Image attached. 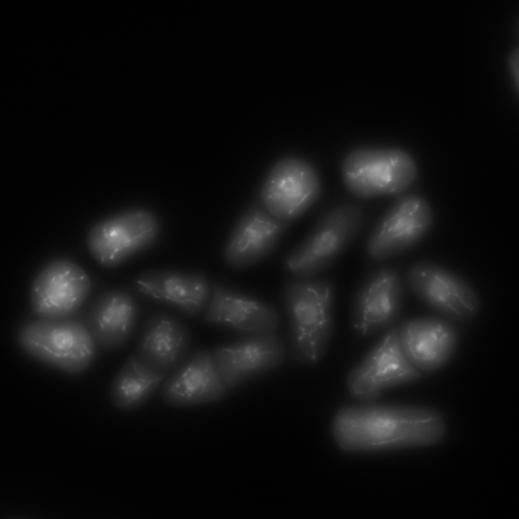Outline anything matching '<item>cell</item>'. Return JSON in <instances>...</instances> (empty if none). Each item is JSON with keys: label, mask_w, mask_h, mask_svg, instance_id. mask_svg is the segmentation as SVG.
<instances>
[{"label": "cell", "mask_w": 519, "mask_h": 519, "mask_svg": "<svg viewBox=\"0 0 519 519\" xmlns=\"http://www.w3.org/2000/svg\"><path fill=\"white\" fill-rule=\"evenodd\" d=\"M344 406L336 414L333 432L347 451L423 446L438 441L445 427L431 408L372 402Z\"/></svg>", "instance_id": "6da1fadb"}, {"label": "cell", "mask_w": 519, "mask_h": 519, "mask_svg": "<svg viewBox=\"0 0 519 519\" xmlns=\"http://www.w3.org/2000/svg\"><path fill=\"white\" fill-rule=\"evenodd\" d=\"M282 293L290 354L300 364H315L325 354L333 332V285L327 279H296L285 283Z\"/></svg>", "instance_id": "7a4b0ae2"}, {"label": "cell", "mask_w": 519, "mask_h": 519, "mask_svg": "<svg viewBox=\"0 0 519 519\" xmlns=\"http://www.w3.org/2000/svg\"><path fill=\"white\" fill-rule=\"evenodd\" d=\"M363 225L362 211L355 204L329 208L286 255L285 270L298 279L315 278L332 266L358 236Z\"/></svg>", "instance_id": "3957f363"}, {"label": "cell", "mask_w": 519, "mask_h": 519, "mask_svg": "<svg viewBox=\"0 0 519 519\" xmlns=\"http://www.w3.org/2000/svg\"><path fill=\"white\" fill-rule=\"evenodd\" d=\"M29 356L65 373L86 370L96 354V343L82 321L39 317L21 325L17 335Z\"/></svg>", "instance_id": "277c9868"}, {"label": "cell", "mask_w": 519, "mask_h": 519, "mask_svg": "<svg viewBox=\"0 0 519 519\" xmlns=\"http://www.w3.org/2000/svg\"><path fill=\"white\" fill-rule=\"evenodd\" d=\"M341 175L353 196L368 199L399 194L414 182L417 167L413 157L397 148H360L344 158Z\"/></svg>", "instance_id": "5b68a950"}, {"label": "cell", "mask_w": 519, "mask_h": 519, "mask_svg": "<svg viewBox=\"0 0 519 519\" xmlns=\"http://www.w3.org/2000/svg\"><path fill=\"white\" fill-rule=\"evenodd\" d=\"M161 233L160 219L154 212L134 208L106 217L94 225L88 233L87 244L98 264L113 268L153 247Z\"/></svg>", "instance_id": "8992f818"}, {"label": "cell", "mask_w": 519, "mask_h": 519, "mask_svg": "<svg viewBox=\"0 0 519 519\" xmlns=\"http://www.w3.org/2000/svg\"><path fill=\"white\" fill-rule=\"evenodd\" d=\"M422 375L409 361L399 340L398 327L390 328L349 373L350 395L362 402H373L385 390L411 383Z\"/></svg>", "instance_id": "52a82bcc"}, {"label": "cell", "mask_w": 519, "mask_h": 519, "mask_svg": "<svg viewBox=\"0 0 519 519\" xmlns=\"http://www.w3.org/2000/svg\"><path fill=\"white\" fill-rule=\"evenodd\" d=\"M410 290L430 308L452 320L467 322L478 313L476 292L463 278L434 262L419 261L409 268Z\"/></svg>", "instance_id": "ba28073f"}, {"label": "cell", "mask_w": 519, "mask_h": 519, "mask_svg": "<svg viewBox=\"0 0 519 519\" xmlns=\"http://www.w3.org/2000/svg\"><path fill=\"white\" fill-rule=\"evenodd\" d=\"M320 190L318 175L309 163L286 157L269 171L261 188L260 201L273 216L290 223L313 205Z\"/></svg>", "instance_id": "9c48e42d"}, {"label": "cell", "mask_w": 519, "mask_h": 519, "mask_svg": "<svg viewBox=\"0 0 519 519\" xmlns=\"http://www.w3.org/2000/svg\"><path fill=\"white\" fill-rule=\"evenodd\" d=\"M433 221L431 207L425 199L412 194L401 196L372 229L366 245L367 255L378 262L394 257L418 242Z\"/></svg>", "instance_id": "30bf717a"}, {"label": "cell", "mask_w": 519, "mask_h": 519, "mask_svg": "<svg viewBox=\"0 0 519 519\" xmlns=\"http://www.w3.org/2000/svg\"><path fill=\"white\" fill-rule=\"evenodd\" d=\"M215 366L228 390L280 366L286 355L282 337L277 332L244 336L210 351Z\"/></svg>", "instance_id": "8fae6325"}, {"label": "cell", "mask_w": 519, "mask_h": 519, "mask_svg": "<svg viewBox=\"0 0 519 519\" xmlns=\"http://www.w3.org/2000/svg\"><path fill=\"white\" fill-rule=\"evenodd\" d=\"M403 288L396 268L385 266L371 272L353 298L351 323L355 333L363 338L391 324L401 312Z\"/></svg>", "instance_id": "7c38bea8"}, {"label": "cell", "mask_w": 519, "mask_h": 519, "mask_svg": "<svg viewBox=\"0 0 519 519\" xmlns=\"http://www.w3.org/2000/svg\"><path fill=\"white\" fill-rule=\"evenodd\" d=\"M91 285L85 271L67 260L54 261L34 279L30 303L39 317L69 318L76 313L88 297Z\"/></svg>", "instance_id": "4fadbf2b"}, {"label": "cell", "mask_w": 519, "mask_h": 519, "mask_svg": "<svg viewBox=\"0 0 519 519\" xmlns=\"http://www.w3.org/2000/svg\"><path fill=\"white\" fill-rule=\"evenodd\" d=\"M192 342L191 330L182 318L155 311L141 323L133 354L148 367L168 375L190 355Z\"/></svg>", "instance_id": "5bb4252c"}, {"label": "cell", "mask_w": 519, "mask_h": 519, "mask_svg": "<svg viewBox=\"0 0 519 519\" xmlns=\"http://www.w3.org/2000/svg\"><path fill=\"white\" fill-rule=\"evenodd\" d=\"M289 225L270 213L260 201L251 203L229 234L223 251L225 263L240 270L260 262L274 250Z\"/></svg>", "instance_id": "9a60e30c"}, {"label": "cell", "mask_w": 519, "mask_h": 519, "mask_svg": "<svg viewBox=\"0 0 519 519\" xmlns=\"http://www.w3.org/2000/svg\"><path fill=\"white\" fill-rule=\"evenodd\" d=\"M202 319L244 336L277 332L280 323L278 312L270 304L216 281L211 283Z\"/></svg>", "instance_id": "2e32d148"}, {"label": "cell", "mask_w": 519, "mask_h": 519, "mask_svg": "<svg viewBox=\"0 0 519 519\" xmlns=\"http://www.w3.org/2000/svg\"><path fill=\"white\" fill-rule=\"evenodd\" d=\"M211 282L204 273L168 269H151L134 281L143 298L174 308L195 317L204 311L210 296Z\"/></svg>", "instance_id": "e0dca14e"}, {"label": "cell", "mask_w": 519, "mask_h": 519, "mask_svg": "<svg viewBox=\"0 0 519 519\" xmlns=\"http://www.w3.org/2000/svg\"><path fill=\"white\" fill-rule=\"evenodd\" d=\"M227 391L210 351L200 349L167 376L159 394L166 404L183 407L215 403Z\"/></svg>", "instance_id": "ac0fdd59"}, {"label": "cell", "mask_w": 519, "mask_h": 519, "mask_svg": "<svg viewBox=\"0 0 519 519\" xmlns=\"http://www.w3.org/2000/svg\"><path fill=\"white\" fill-rule=\"evenodd\" d=\"M398 328L404 354L421 373L433 372L443 366L458 343L456 327L448 319L439 316L410 319Z\"/></svg>", "instance_id": "d6986e66"}, {"label": "cell", "mask_w": 519, "mask_h": 519, "mask_svg": "<svg viewBox=\"0 0 519 519\" xmlns=\"http://www.w3.org/2000/svg\"><path fill=\"white\" fill-rule=\"evenodd\" d=\"M140 317L134 297L123 290L99 295L82 321L96 344L109 350L125 346L134 333Z\"/></svg>", "instance_id": "ffe728a7"}, {"label": "cell", "mask_w": 519, "mask_h": 519, "mask_svg": "<svg viewBox=\"0 0 519 519\" xmlns=\"http://www.w3.org/2000/svg\"><path fill=\"white\" fill-rule=\"evenodd\" d=\"M167 376L148 367L133 354L129 356L111 383V402L120 411L128 412L137 410L152 397Z\"/></svg>", "instance_id": "44dd1931"}, {"label": "cell", "mask_w": 519, "mask_h": 519, "mask_svg": "<svg viewBox=\"0 0 519 519\" xmlns=\"http://www.w3.org/2000/svg\"><path fill=\"white\" fill-rule=\"evenodd\" d=\"M518 47H515L507 57V64L513 77L514 81L518 87Z\"/></svg>", "instance_id": "7402d4cb"}]
</instances>
